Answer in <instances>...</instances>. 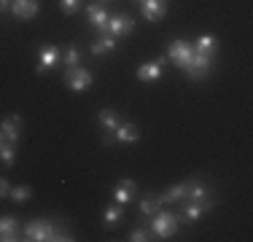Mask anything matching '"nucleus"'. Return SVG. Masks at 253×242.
<instances>
[{"label":"nucleus","mask_w":253,"mask_h":242,"mask_svg":"<svg viewBox=\"0 0 253 242\" xmlns=\"http://www.w3.org/2000/svg\"><path fill=\"white\" fill-rule=\"evenodd\" d=\"M210 194H213V191H210L202 180H189V191H186V197H189V199H205V197H210Z\"/></svg>","instance_id":"obj_21"},{"label":"nucleus","mask_w":253,"mask_h":242,"mask_svg":"<svg viewBox=\"0 0 253 242\" xmlns=\"http://www.w3.org/2000/svg\"><path fill=\"white\" fill-rule=\"evenodd\" d=\"M108 11H105V5L102 3H92V5H86V19H89V27L94 30L97 35H108Z\"/></svg>","instance_id":"obj_6"},{"label":"nucleus","mask_w":253,"mask_h":242,"mask_svg":"<svg viewBox=\"0 0 253 242\" xmlns=\"http://www.w3.org/2000/svg\"><path fill=\"white\" fill-rule=\"evenodd\" d=\"M0 132H3L5 140L16 143L22 137V116H8L3 119V124H0Z\"/></svg>","instance_id":"obj_13"},{"label":"nucleus","mask_w":253,"mask_h":242,"mask_svg":"<svg viewBox=\"0 0 253 242\" xmlns=\"http://www.w3.org/2000/svg\"><path fill=\"white\" fill-rule=\"evenodd\" d=\"M59 59H62V51H59L57 46H43L38 51V73H49L59 65Z\"/></svg>","instance_id":"obj_8"},{"label":"nucleus","mask_w":253,"mask_h":242,"mask_svg":"<svg viewBox=\"0 0 253 242\" xmlns=\"http://www.w3.org/2000/svg\"><path fill=\"white\" fill-rule=\"evenodd\" d=\"M25 240L33 242H70V232L65 229L62 221H46V218H38V221H30L25 226Z\"/></svg>","instance_id":"obj_1"},{"label":"nucleus","mask_w":253,"mask_h":242,"mask_svg":"<svg viewBox=\"0 0 253 242\" xmlns=\"http://www.w3.org/2000/svg\"><path fill=\"white\" fill-rule=\"evenodd\" d=\"M0 140H3V132H0Z\"/></svg>","instance_id":"obj_32"},{"label":"nucleus","mask_w":253,"mask_h":242,"mask_svg":"<svg viewBox=\"0 0 253 242\" xmlns=\"http://www.w3.org/2000/svg\"><path fill=\"white\" fill-rule=\"evenodd\" d=\"M94 76L86 68H65V86L70 92H86L92 86Z\"/></svg>","instance_id":"obj_4"},{"label":"nucleus","mask_w":253,"mask_h":242,"mask_svg":"<svg viewBox=\"0 0 253 242\" xmlns=\"http://www.w3.org/2000/svg\"><path fill=\"white\" fill-rule=\"evenodd\" d=\"M148 223H151L154 237H156V240H170L172 234L178 232L180 218H178L175 213H170V210H159V213L154 215V221H148Z\"/></svg>","instance_id":"obj_2"},{"label":"nucleus","mask_w":253,"mask_h":242,"mask_svg":"<svg viewBox=\"0 0 253 242\" xmlns=\"http://www.w3.org/2000/svg\"><path fill=\"white\" fill-rule=\"evenodd\" d=\"M8 191H11L8 180H3V178H0V199H5V197H8Z\"/></svg>","instance_id":"obj_30"},{"label":"nucleus","mask_w":253,"mask_h":242,"mask_svg":"<svg viewBox=\"0 0 253 242\" xmlns=\"http://www.w3.org/2000/svg\"><path fill=\"white\" fill-rule=\"evenodd\" d=\"M8 197L14 199L16 204L30 202V197H33V189H30V186H16V189H11V191H8Z\"/></svg>","instance_id":"obj_25"},{"label":"nucleus","mask_w":253,"mask_h":242,"mask_svg":"<svg viewBox=\"0 0 253 242\" xmlns=\"http://www.w3.org/2000/svg\"><path fill=\"white\" fill-rule=\"evenodd\" d=\"M14 159H16V143H11L3 137V140H0V161H3L5 167H11Z\"/></svg>","instance_id":"obj_19"},{"label":"nucleus","mask_w":253,"mask_h":242,"mask_svg":"<svg viewBox=\"0 0 253 242\" xmlns=\"http://www.w3.org/2000/svg\"><path fill=\"white\" fill-rule=\"evenodd\" d=\"M65 68H78L81 65V51H78V46L76 43H70L68 48H65Z\"/></svg>","instance_id":"obj_24"},{"label":"nucleus","mask_w":253,"mask_h":242,"mask_svg":"<svg viewBox=\"0 0 253 242\" xmlns=\"http://www.w3.org/2000/svg\"><path fill=\"white\" fill-rule=\"evenodd\" d=\"M59 8H62L65 14H76V11L81 8V0H59Z\"/></svg>","instance_id":"obj_29"},{"label":"nucleus","mask_w":253,"mask_h":242,"mask_svg":"<svg viewBox=\"0 0 253 242\" xmlns=\"http://www.w3.org/2000/svg\"><path fill=\"white\" fill-rule=\"evenodd\" d=\"M113 140H119V143L140 140V126H137V124H119L116 129H113Z\"/></svg>","instance_id":"obj_15"},{"label":"nucleus","mask_w":253,"mask_h":242,"mask_svg":"<svg viewBox=\"0 0 253 242\" xmlns=\"http://www.w3.org/2000/svg\"><path fill=\"white\" fill-rule=\"evenodd\" d=\"M213 207H215V199H213V197L191 199V202H186V204H183V213H180L178 218H180V221L194 223V221H200V218H202V213H208V210H213Z\"/></svg>","instance_id":"obj_5"},{"label":"nucleus","mask_w":253,"mask_h":242,"mask_svg":"<svg viewBox=\"0 0 253 242\" xmlns=\"http://www.w3.org/2000/svg\"><path fill=\"white\" fill-rule=\"evenodd\" d=\"M113 48H116V38H113V35H97V40L89 46V51H92L94 57H105Z\"/></svg>","instance_id":"obj_16"},{"label":"nucleus","mask_w":253,"mask_h":242,"mask_svg":"<svg viewBox=\"0 0 253 242\" xmlns=\"http://www.w3.org/2000/svg\"><path fill=\"white\" fill-rule=\"evenodd\" d=\"M11 14L16 19H33L38 14V0H11Z\"/></svg>","instance_id":"obj_12"},{"label":"nucleus","mask_w":253,"mask_h":242,"mask_svg":"<svg viewBox=\"0 0 253 242\" xmlns=\"http://www.w3.org/2000/svg\"><path fill=\"white\" fill-rule=\"evenodd\" d=\"M165 62H167V57H159V59H154V62L140 65V68H137V78H140V81H146V83H154L156 78L162 76V68H165Z\"/></svg>","instance_id":"obj_10"},{"label":"nucleus","mask_w":253,"mask_h":242,"mask_svg":"<svg viewBox=\"0 0 253 242\" xmlns=\"http://www.w3.org/2000/svg\"><path fill=\"white\" fill-rule=\"evenodd\" d=\"M97 119H100V124L105 126L108 132H113V129L119 126V116H116L113 111H100V116H97Z\"/></svg>","instance_id":"obj_26"},{"label":"nucleus","mask_w":253,"mask_h":242,"mask_svg":"<svg viewBox=\"0 0 253 242\" xmlns=\"http://www.w3.org/2000/svg\"><path fill=\"white\" fill-rule=\"evenodd\" d=\"M22 240V226L14 215H3L0 218V242H16Z\"/></svg>","instance_id":"obj_9"},{"label":"nucleus","mask_w":253,"mask_h":242,"mask_svg":"<svg viewBox=\"0 0 253 242\" xmlns=\"http://www.w3.org/2000/svg\"><path fill=\"white\" fill-rule=\"evenodd\" d=\"M11 8V0H0V14H3V11H8Z\"/></svg>","instance_id":"obj_31"},{"label":"nucleus","mask_w":253,"mask_h":242,"mask_svg":"<svg viewBox=\"0 0 253 242\" xmlns=\"http://www.w3.org/2000/svg\"><path fill=\"white\" fill-rule=\"evenodd\" d=\"M183 73L191 78V81H208L210 78V70H205V68H186Z\"/></svg>","instance_id":"obj_28"},{"label":"nucleus","mask_w":253,"mask_h":242,"mask_svg":"<svg viewBox=\"0 0 253 242\" xmlns=\"http://www.w3.org/2000/svg\"><path fill=\"white\" fill-rule=\"evenodd\" d=\"M140 11L148 22H159L162 16L167 14V0H143L140 3Z\"/></svg>","instance_id":"obj_11"},{"label":"nucleus","mask_w":253,"mask_h":242,"mask_svg":"<svg viewBox=\"0 0 253 242\" xmlns=\"http://www.w3.org/2000/svg\"><path fill=\"white\" fill-rule=\"evenodd\" d=\"M186 191H189V180L186 183H178V186H170L165 194H159L162 202L165 204H172V202H180V199H186Z\"/></svg>","instance_id":"obj_17"},{"label":"nucleus","mask_w":253,"mask_h":242,"mask_svg":"<svg viewBox=\"0 0 253 242\" xmlns=\"http://www.w3.org/2000/svg\"><path fill=\"white\" fill-rule=\"evenodd\" d=\"M167 59H172L178 70H186L194 59V46L189 40H172L170 48H167Z\"/></svg>","instance_id":"obj_3"},{"label":"nucleus","mask_w":253,"mask_h":242,"mask_svg":"<svg viewBox=\"0 0 253 242\" xmlns=\"http://www.w3.org/2000/svg\"><path fill=\"white\" fill-rule=\"evenodd\" d=\"M100 3H105V0H100Z\"/></svg>","instance_id":"obj_33"},{"label":"nucleus","mask_w":253,"mask_h":242,"mask_svg":"<svg viewBox=\"0 0 253 242\" xmlns=\"http://www.w3.org/2000/svg\"><path fill=\"white\" fill-rule=\"evenodd\" d=\"M194 51H200V54H208V57H215V54H218V40H215L213 35H202V38L197 40Z\"/></svg>","instance_id":"obj_18"},{"label":"nucleus","mask_w":253,"mask_h":242,"mask_svg":"<svg viewBox=\"0 0 253 242\" xmlns=\"http://www.w3.org/2000/svg\"><path fill=\"white\" fill-rule=\"evenodd\" d=\"M122 204H113V207H105V213H102V221H105V226H116L119 221H122Z\"/></svg>","instance_id":"obj_23"},{"label":"nucleus","mask_w":253,"mask_h":242,"mask_svg":"<svg viewBox=\"0 0 253 242\" xmlns=\"http://www.w3.org/2000/svg\"><path fill=\"white\" fill-rule=\"evenodd\" d=\"M132 30H135L132 16H126V14H113V16H108V35H113V38H122V35H129Z\"/></svg>","instance_id":"obj_7"},{"label":"nucleus","mask_w":253,"mask_h":242,"mask_svg":"<svg viewBox=\"0 0 253 242\" xmlns=\"http://www.w3.org/2000/svg\"><path fill=\"white\" fill-rule=\"evenodd\" d=\"M151 234H154V229H151V223H148V215L140 221V226L135 229V232L129 234V240L132 242H146V240H151Z\"/></svg>","instance_id":"obj_20"},{"label":"nucleus","mask_w":253,"mask_h":242,"mask_svg":"<svg viewBox=\"0 0 253 242\" xmlns=\"http://www.w3.org/2000/svg\"><path fill=\"white\" fill-rule=\"evenodd\" d=\"M162 204H165V202H162V197H146L140 202V210H143V215H156L162 210Z\"/></svg>","instance_id":"obj_22"},{"label":"nucleus","mask_w":253,"mask_h":242,"mask_svg":"<svg viewBox=\"0 0 253 242\" xmlns=\"http://www.w3.org/2000/svg\"><path fill=\"white\" fill-rule=\"evenodd\" d=\"M189 68H205V70H210V68H213V57H208V54L194 51V59H191V65H189Z\"/></svg>","instance_id":"obj_27"},{"label":"nucleus","mask_w":253,"mask_h":242,"mask_svg":"<svg viewBox=\"0 0 253 242\" xmlns=\"http://www.w3.org/2000/svg\"><path fill=\"white\" fill-rule=\"evenodd\" d=\"M135 191H137L135 180H122V183L113 189V199H116L119 204H129L132 199H135Z\"/></svg>","instance_id":"obj_14"}]
</instances>
